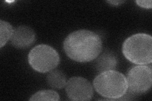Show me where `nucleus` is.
I'll return each instance as SVG.
<instances>
[{
    "mask_svg": "<svg viewBox=\"0 0 152 101\" xmlns=\"http://www.w3.org/2000/svg\"><path fill=\"white\" fill-rule=\"evenodd\" d=\"M128 90L133 94H144L151 89L152 69L151 66L140 65L133 66L127 76Z\"/></svg>",
    "mask_w": 152,
    "mask_h": 101,
    "instance_id": "39448f33",
    "label": "nucleus"
},
{
    "mask_svg": "<svg viewBox=\"0 0 152 101\" xmlns=\"http://www.w3.org/2000/svg\"><path fill=\"white\" fill-rule=\"evenodd\" d=\"M47 81L49 85L54 89H62L66 85V78L62 71L55 70L50 71L47 76Z\"/></svg>",
    "mask_w": 152,
    "mask_h": 101,
    "instance_id": "1a4fd4ad",
    "label": "nucleus"
},
{
    "mask_svg": "<svg viewBox=\"0 0 152 101\" xmlns=\"http://www.w3.org/2000/svg\"><path fill=\"white\" fill-rule=\"evenodd\" d=\"M118 63V60L113 52H105L96 61V68L100 72L109 70H115Z\"/></svg>",
    "mask_w": 152,
    "mask_h": 101,
    "instance_id": "6e6552de",
    "label": "nucleus"
},
{
    "mask_svg": "<svg viewBox=\"0 0 152 101\" xmlns=\"http://www.w3.org/2000/svg\"><path fill=\"white\" fill-rule=\"evenodd\" d=\"M107 2L113 6H118L120 5L121 4L124 3V1H118V0H117V1H108Z\"/></svg>",
    "mask_w": 152,
    "mask_h": 101,
    "instance_id": "ddd939ff",
    "label": "nucleus"
},
{
    "mask_svg": "<svg viewBox=\"0 0 152 101\" xmlns=\"http://www.w3.org/2000/svg\"><path fill=\"white\" fill-rule=\"evenodd\" d=\"M13 31L10 23L3 20L0 21V47H3L11 39Z\"/></svg>",
    "mask_w": 152,
    "mask_h": 101,
    "instance_id": "9d476101",
    "label": "nucleus"
},
{
    "mask_svg": "<svg viewBox=\"0 0 152 101\" xmlns=\"http://www.w3.org/2000/svg\"><path fill=\"white\" fill-rule=\"evenodd\" d=\"M65 87L68 97L72 100H89L94 94L91 83L80 76L70 78L66 81Z\"/></svg>",
    "mask_w": 152,
    "mask_h": 101,
    "instance_id": "423d86ee",
    "label": "nucleus"
},
{
    "mask_svg": "<svg viewBox=\"0 0 152 101\" xmlns=\"http://www.w3.org/2000/svg\"><path fill=\"white\" fill-rule=\"evenodd\" d=\"M36 41V33L31 27L25 25L18 27L14 29L11 38L13 47L25 49L31 46Z\"/></svg>",
    "mask_w": 152,
    "mask_h": 101,
    "instance_id": "0eeeda50",
    "label": "nucleus"
},
{
    "mask_svg": "<svg viewBox=\"0 0 152 101\" xmlns=\"http://www.w3.org/2000/svg\"><path fill=\"white\" fill-rule=\"evenodd\" d=\"M30 100H59L60 96L56 91L51 90H41L32 95Z\"/></svg>",
    "mask_w": 152,
    "mask_h": 101,
    "instance_id": "9b49d317",
    "label": "nucleus"
},
{
    "mask_svg": "<svg viewBox=\"0 0 152 101\" xmlns=\"http://www.w3.org/2000/svg\"><path fill=\"white\" fill-rule=\"evenodd\" d=\"M64 49L71 60L80 62H90L101 53L102 41L95 32L79 30L70 33L66 37Z\"/></svg>",
    "mask_w": 152,
    "mask_h": 101,
    "instance_id": "f257e3e1",
    "label": "nucleus"
},
{
    "mask_svg": "<svg viewBox=\"0 0 152 101\" xmlns=\"http://www.w3.org/2000/svg\"><path fill=\"white\" fill-rule=\"evenodd\" d=\"M136 3L139 7L146 9H151L152 7L151 1H136Z\"/></svg>",
    "mask_w": 152,
    "mask_h": 101,
    "instance_id": "f8f14e48",
    "label": "nucleus"
},
{
    "mask_svg": "<svg viewBox=\"0 0 152 101\" xmlns=\"http://www.w3.org/2000/svg\"><path fill=\"white\" fill-rule=\"evenodd\" d=\"M93 86L99 95L110 100L124 97L128 90L126 76L116 70L101 72L94 78Z\"/></svg>",
    "mask_w": 152,
    "mask_h": 101,
    "instance_id": "7ed1b4c3",
    "label": "nucleus"
},
{
    "mask_svg": "<svg viewBox=\"0 0 152 101\" xmlns=\"http://www.w3.org/2000/svg\"><path fill=\"white\" fill-rule=\"evenodd\" d=\"M28 61L35 71L47 73L58 65L60 56L53 47L46 44H39L32 48L28 53Z\"/></svg>",
    "mask_w": 152,
    "mask_h": 101,
    "instance_id": "20e7f679",
    "label": "nucleus"
},
{
    "mask_svg": "<svg viewBox=\"0 0 152 101\" xmlns=\"http://www.w3.org/2000/svg\"><path fill=\"white\" fill-rule=\"evenodd\" d=\"M122 53L132 63L148 65L152 62V37L145 33H138L124 42Z\"/></svg>",
    "mask_w": 152,
    "mask_h": 101,
    "instance_id": "f03ea898",
    "label": "nucleus"
}]
</instances>
